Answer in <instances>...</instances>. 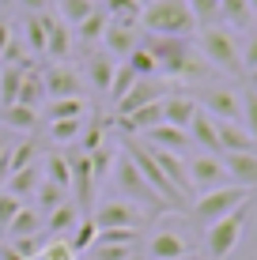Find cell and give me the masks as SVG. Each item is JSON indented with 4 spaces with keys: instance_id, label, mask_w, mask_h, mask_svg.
Returning <instances> with one entry per match:
<instances>
[{
    "instance_id": "obj_1",
    "label": "cell",
    "mask_w": 257,
    "mask_h": 260,
    "mask_svg": "<svg viewBox=\"0 0 257 260\" xmlns=\"http://www.w3.org/2000/svg\"><path fill=\"white\" fill-rule=\"evenodd\" d=\"M140 46L152 53L155 72L170 79H201L205 76V57L197 53L189 38H170V34H140Z\"/></svg>"
},
{
    "instance_id": "obj_2",
    "label": "cell",
    "mask_w": 257,
    "mask_h": 260,
    "mask_svg": "<svg viewBox=\"0 0 257 260\" xmlns=\"http://www.w3.org/2000/svg\"><path fill=\"white\" fill-rule=\"evenodd\" d=\"M140 26L144 34H170V38H189L193 34V15L185 0H148L140 12Z\"/></svg>"
},
{
    "instance_id": "obj_3",
    "label": "cell",
    "mask_w": 257,
    "mask_h": 260,
    "mask_svg": "<svg viewBox=\"0 0 257 260\" xmlns=\"http://www.w3.org/2000/svg\"><path fill=\"white\" fill-rule=\"evenodd\" d=\"M250 208L253 200L238 204L231 215H223L219 222H212L205 230V249H208V260H227L235 253V245L242 241V230H246V219H250Z\"/></svg>"
},
{
    "instance_id": "obj_4",
    "label": "cell",
    "mask_w": 257,
    "mask_h": 260,
    "mask_svg": "<svg viewBox=\"0 0 257 260\" xmlns=\"http://www.w3.org/2000/svg\"><path fill=\"white\" fill-rule=\"evenodd\" d=\"M253 200L250 189H238V185H219V189H208L201 192L197 200H193V219L205 222V226H212V222H219L223 215H231L238 204Z\"/></svg>"
},
{
    "instance_id": "obj_5",
    "label": "cell",
    "mask_w": 257,
    "mask_h": 260,
    "mask_svg": "<svg viewBox=\"0 0 257 260\" xmlns=\"http://www.w3.org/2000/svg\"><path fill=\"white\" fill-rule=\"evenodd\" d=\"M197 53L208 60V64L231 72V76H238V72H242L238 42H235V34L227 30V26H205V30H201V49H197Z\"/></svg>"
},
{
    "instance_id": "obj_6",
    "label": "cell",
    "mask_w": 257,
    "mask_h": 260,
    "mask_svg": "<svg viewBox=\"0 0 257 260\" xmlns=\"http://www.w3.org/2000/svg\"><path fill=\"white\" fill-rule=\"evenodd\" d=\"M125 155L132 158V166L140 170V177L148 181V189H152V192L159 196V200L166 204V208H182V204H185V196H182L178 189H174V185L163 177V170H159V166L152 162V155H148V147H144V143L125 140Z\"/></svg>"
},
{
    "instance_id": "obj_7",
    "label": "cell",
    "mask_w": 257,
    "mask_h": 260,
    "mask_svg": "<svg viewBox=\"0 0 257 260\" xmlns=\"http://www.w3.org/2000/svg\"><path fill=\"white\" fill-rule=\"evenodd\" d=\"M113 185H118V192H121V200H132V204H155V208H166L163 200H159V196L148 189V181L144 177H140V170L132 166V158L125 155V151H121L118 155V162H113Z\"/></svg>"
},
{
    "instance_id": "obj_8",
    "label": "cell",
    "mask_w": 257,
    "mask_h": 260,
    "mask_svg": "<svg viewBox=\"0 0 257 260\" xmlns=\"http://www.w3.org/2000/svg\"><path fill=\"white\" fill-rule=\"evenodd\" d=\"M87 219H91L99 230H136L140 222H144V208L118 196V200H102Z\"/></svg>"
},
{
    "instance_id": "obj_9",
    "label": "cell",
    "mask_w": 257,
    "mask_h": 260,
    "mask_svg": "<svg viewBox=\"0 0 257 260\" xmlns=\"http://www.w3.org/2000/svg\"><path fill=\"white\" fill-rule=\"evenodd\" d=\"M166 94H170V79H163V76H144V79H136V83H132V91L121 98L118 106H113V113H118V117H125V113H132V110H144V106L163 102Z\"/></svg>"
},
{
    "instance_id": "obj_10",
    "label": "cell",
    "mask_w": 257,
    "mask_h": 260,
    "mask_svg": "<svg viewBox=\"0 0 257 260\" xmlns=\"http://www.w3.org/2000/svg\"><path fill=\"white\" fill-rule=\"evenodd\" d=\"M189 189L193 192H208V189H219V185H231L227 181V166H223V155H193L189 162Z\"/></svg>"
},
{
    "instance_id": "obj_11",
    "label": "cell",
    "mask_w": 257,
    "mask_h": 260,
    "mask_svg": "<svg viewBox=\"0 0 257 260\" xmlns=\"http://www.w3.org/2000/svg\"><path fill=\"white\" fill-rule=\"evenodd\" d=\"M197 106L208 113V117H216V121L242 124V102H238V91H231V87H205Z\"/></svg>"
},
{
    "instance_id": "obj_12",
    "label": "cell",
    "mask_w": 257,
    "mask_h": 260,
    "mask_svg": "<svg viewBox=\"0 0 257 260\" xmlns=\"http://www.w3.org/2000/svg\"><path fill=\"white\" fill-rule=\"evenodd\" d=\"M144 147H148V143H144ZM148 155H152V162L163 170L166 181H170L174 189H178L185 200H189L193 189H189V170H185V158H182V155H174V151H163V147H148Z\"/></svg>"
},
{
    "instance_id": "obj_13",
    "label": "cell",
    "mask_w": 257,
    "mask_h": 260,
    "mask_svg": "<svg viewBox=\"0 0 257 260\" xmlns=\"http://www.w3.org/2000/svg\"><path fill=\"white\" fill-rule=\"evenodd\" d=\"M148 256L152 260H185L189 256V241H185L182 230L163 226V230L152 234V241H148Z\"/></svg>"
},
{
    "instance_id": "obj_14",
    "label": "cell",
    "mask_w": 257,
    "mask_h": 260,
    "mask_svg": "<svg viewBox=\"0 0 257 260\" xmlns=\"http://www.w3.org/2000/svg\"><path fill=\"white\" fill-rule=\"evenodd\" d=\"M223 166H227V181H231V185L257 192V151H235V155H223Z\"/></svg>"
},
{
    "instance_id": "obj_15",
    "label": "cell",
    "mask_w": 257,
    "mask_h": 260,
    "mask_svg": "<svg viewBox=\"0 0 257 260\" xmlns=\"http://www.w3.org/2000/svg\"><path fill=\"white\" fill-rule=\"evenodd\" d=\"M140 46V26H129V23H106V30H102V49L110 53L113 60L118 57H129L132 49Z\"/></svg>"
},
{
    "instance_id": "obj_16",
    "label": "cell",
    "mask_w": 257,
    "mask_h": 260,
    "mask_svg": "<svg viewBox=\"0 0 257 260\" xmlns=\"http://www.w3.org/2000/svg\"><path fill=\"white\" fill-rule=\"evenodd\" d=\"M42 83H46V102H53V98H79V72L68 64H53L49 72H42Z\"/></svg>"
},
{
    "instance_id": "obj_17",
    "label": "cell",
    "mask_w": 257,
    "mask_h": 260,
    "mask_svg": "<svg viewBox=\"0 0 257 260\" xmlns=\"http://www.w3.org/2000/svg\"><path fill=\"white\" fill-rule=\"evenodd\" d=\"M144 143L148 147H163V151H174V155H182L185 147H189V132L185 128H174V124H155V128L144 132Z\"/></svg>"
},
{
    "instance_id": "obj_18",
    "label": "cell",
    "mask_w": 257,
    "mask_h": 260,
    "mask_svg": "<svg viewBox=\"0 0 257 260\" xmlns=\"http://www.w3.org/2000/svg\"><path fill=\"white\" fill-rule=\"evenodd\" d=\"M113 68H118V60H113L106 49H91V53H87V79H91V87H95L99 94L110 91Z\"/></svg>"
},
{
    "instance_id": "obj_19",
    "label": "cell",
    "mask_w": 257,
    "mask_h": 260,
    "mask_svg": "<svg viewBox=\"0 0 257 260\" xmlns=\"http://www.w3.org/2000/svg\"><path fill=\"white\" fill-rule=\"evenodd\" d=\"M216 140H219V155H235V151H257V143L250 140V132L242 124L231 121H216Z\"/></svg>"
},
{
    "instance_id": "obj_20",
    "label": "cell",
    "mask_w": 257,
    "mask_h": 260,
    "mask_svg": "<svg viewBox=\"0 0 257 260\" xmlns=\"http://www.w3.org/2000/svg\"><path fill=\"white\" fill-rule=\"evenodd\" d=\"M193 113H197V98H189V94H174V91L163 98V121H166V124H174V128H189Z\"/></svg>"
},
{
    "instance_id": "obj_21",
    "label": "cell",
    "mask_w": 257,
    "mask_h": 260,
    "mask_svg": "<svg viewBox=\"0 0 257 260\" xmlns=\"http://www.w3.org/2000/svg\"><path fill=\"white\" fill-rule=\"evenodd\" d=\"M219 19L227 23V30H250L257 23L250 12V0H219Z\"/></svg>"
},
{
    "instance_id": "obj_22",
    "label": "cell",
    "mask_w": 257,
    "mask_h": 260,
    "mask_svg": "<svg viewBox=\"0 0 257 260\" xmlns=\"http://www.w3.org/2000/svg\"><path fill=\"white\" fill-rule=\"evenodd\" d=\"M38 230H42V215L34 211V204H23L19 215L8 222V234H12V241H15V238H34Z\"/></svg>"
},
{
    "instance_id": "obj_23",
    "label": "cell",
    "mask_w": 257,
    "mask_h": 260,
    "mask_svg": "<svg viewBox=\"0 0 257 260\" xmlns=\"http://www.w3.org/2000/svg\"><path fill=\"white\" fill-rule=\"evenodd\" d=\"M42 98H46V83H42V72L26 68V72H23V83H19V98H15V102H19V106H31V110H38Z\"/></svg>"
},
{
    "instance_id": "obj_24",
    "label": "cell",
    "mask_w": 257,
    "mask_h": 260,
    "mask_svg": "<svg viewBox=\"0 0 257 260\" xmlns=\"http://www.w3.org/2000/svg\"><path fill=\"white\" fill-rule=\"evenodd\" d=\"M46 117H49V121H76V117H87L83 94H79V98H53V102L46 106Z\"/></svg>"
},
{
    "instance_id": "obj_25",
    "label": "cell",
    "mask_w": 257,
    "mask_h": 260,
    "mask_svg": "<svg viewBox=\"0 0 257 260\" xmlns=\"http://www.w3.org/2000/svg\"><path fill=\"white\" fill-rule=\"evenodd\" d=\"M38 181H42V166H34V162H31V166L15 170V174L8 177V192L23 200V196H31L34 189H38Z\"/></svg>"
},
{
    "instance_id": "obj_26",
    "label": "cell",
    "mask_w": 257,
    "mask_h": 260,
    "mask_svg": "<svg viewBox=\"0 0 257 260\" xmlns=\"http://www.w3.org/2000/svg\"><path fill=\"white\" fill-rule=\"evenodd\" d=\"M23 72L26 68L0 64V110H4V106H15V98H19V83H23Z\"/></svg>"
},
{
    "instance_id": "obj_27",
    "label": "cell",
    "mask_w": 257,
    "mask_h": 260,
    "mask_svg": "<svg viewBox=\"0 0 257 260\" xmlns=\"http://www.w3.org/2000/svg\"><path fill=\"white\" fill-rule=\"evenodd\" d=\"M0 121L8 124V128H15V132H31L34 124H38V110H31V106H4L0 110Z\"/></svg>"
},
{
    "instance_id": "obj_28",
    "label": "cell",
    "mask_w": 257,
    "mask_h": 260,
    "mask_svg": "<svg viewBox=\"0 0 257 260\" xmlns=\"http://www.w3.org/2000/svg\"><path fill=\"white\" fill-rule=\"evenodd\" d=\"M42 177H46L49 185H57V189H72V170H68V158L65 155H49L46 162H42Z\"/></svg>"
},
{
    "instance_id": "obj_29",
    "label": "cell",
    "mask_w": 257,
    "mask_h": 260,
    "mask_svg": "<svg viewBox=\"0 0 257 260\" xmlns=\"http://www.w3.org/2000/svg\"><path fill=\"white\" fill-rule=\"evenodd\" d=\"M53 4H57V15L65 26H79L95 12V0H53Z\"/></svg>"
},
{
    "instance_id": "obj_30",
    "label": "cell",
    "mask_w": 257,
    "mask_h": 260,
    "mask_svg": "<svg viewBox=\"0 0 257 260\" xmlns=\"http://www.w3.org/2000/svg\"><path fill=\"white\" fill-rule=\"evenodd\" d=\"M31 200H38V204H34V211H38V215H49L53 208H61V204H65V189H57V185H49L46 177H42L38 189L31 192Z\"/></svg>"
},
{
    "instance_id": "obj_31",
    "label": "cell",
    "mask_w": 257,
    "mask_h": 260,
    "mask_svg": "<svg viewBox=\"0 0 257 260\" xmlns=\"http://www.w3.org/2000/svg\"><path fill=\"white\" fill-rule=\"evenodd\" d=\"M46 53H49V57H57V60H65L68 53H72V38H68V26L61 23V19H53V23H49V34H46Z\"/></svg>"
},
{
    "instance_id": "obj_32",
    "label": "cell",
    "mask_w": 257,
    "mask_h": 260,
    "mask_svg": "<svg viewBox=\"0 0 257 260\" xmlns=\"http://www.w3.org/2000/svg\"><path fill=\"white\" fill-rule=\"evenodd\" d=\"M140 0H106V19L113 23H129V26H140Z\"/></svg>"
},
{
    "instance_id": "obj_33",
    "label": "cell",
    "mask_w": 257,
    "mask_h": 260,
    "mask_svg": "<svg viewBox=\"0 0 257 260\" xmlns=\"http://www.w3.org/2000/svg\"><path fill=\"white\" fill-rule=\"evenodd\" d=\"M136 72H132L129 64H118L113 68V79H110V91H106V98H110V106H118L121 98H125L129 91H132V83H136Z\"/></svg>"
},
{
    "instance_id": "obj_34",
    "label": "cell",
    "mask_w": 257,
    "mask_h": 260,
    "mask_svg": "<svg viewBox=\"0 0 257 260\" xmlns=\"http://www.w3.org/2000/svg\"><path fill=\"white\" fill-rule=\"evenodd\" d=\"M106 23H110V19H106V12H99V8H95V12H91L83 23L76 26V38L83 42V46H95V42H102V30H106Z\"/></svg>"
},
{
    "instance_id": "obj_35",
    "label": "cell",
    "mask_w": 257,
    "mask_h": 260,
    "mask_svg": "<svg viewBox=\"0 0 257 260\" xmlns=\"http://www.w3.org/2000/svg\"><path fill=\"white\" fill-rule=\"evenodd\" d=\"M76 219H79V215H76V204L65 200L61 208H53V211L46 215V226H42V230H49V234H61V230L76 226Z\"/></svg>"
},
{
    "instance_id": "obj_36",
    "label": "cell",
    "mask_w": 257,
    "mask_h": 260,
    "mask_svg": "<svg viewBox=\"0 0 257 260\" xmlns=\"http://www.w3.org/2000/svg\"><path fill=\"white\" fill-rule=\"evenodd\" d=\"M87 162H91V174H95V181H102V177H110L113 162H118V151H113L110 143H102V147H95L91 155H87Z\"/></svg>"
},
{
    "instance_id": "obj_37",
    "label": "cell",
    "mask_w": 257,
    "mask_h": 260,
    "mask_svg": "<svg viewBox=\"0 0 257 260\" xmlns=\"http://www.w3.org/2000/svg\"><path fill=\"white\" fill-rule=\"evenodd\" d=\"M49 15H31L26 19V46L34 53H46V34H49Z\"/></svg>"
},
{
    "instance_id": "obj_38",
    "label": "cell",
    "mask_w": 257,
    "mask_h": 260,
    "mask_svg": "<svg viewBox=\"0 0 257 260\" xmlns=\"http://www.w3.org/2000/svg\"><path fill=\"white\" fill-rule=\"evenodd\" d=\"M76 234L68 238V249H72V253H87V249L95 245V238H99V226H95L91 219H83V222H76Z\"/></svg>"
},
{
    "instance_id": "obj_39",
    "label": "cell",
    "mask_w": 257,
    "mask_h": 260,
    "mask_svg": "<svg viewBox=\"0 0 257 260\" xmlns=\"http://www.w3.org/2000/svg\"><path fill=\"white\" fill-rule=\"evenodd\" d=\"M238 102H242V128L250 132V140L257 143V91L246 87V91L238 94Z\"/></svg>"
},
{
    "instance_id": "obj_40",
    "label": "cell",
    "mask_w": 257,
    "mask_h": 260,
    "mask_svg": "<svg viewBox=\"0 0 257 260\" xmlns=\"http://www.w3.org/2000/svg\"><path fill=\"white\" fill-rule=\"evenodd\" d=\"M79 136H83V117H76V121H49V140L72 143Z\"/></svg>"
},
{
    "instance_id": "obj_41",
    "label": "cell",
    "mask_w": 257,
    "mask_h": 260,
    "mask_svg": "<svg viewBox=\"0 0 257 260\" xmlns=\"http://www.w3.org/2000/svg\"><path fill=\"white\" fill-rule=\"evenodd\" d=\"M136 253V245H113V241H95L91 245V260H129Z\"/></svg>"
},
{
    "instance_id": "obj_42",
    "label": "cell",
    "mask_w": 257,
    "mask_h": 260,
    "mask_svg": "<svg viewBox=\"0 0 257 260\" xmlns=\"http://www.w3.org/2000/svg\"><path fill=\"white\" fill-rule=\"evenodd\" d=\"M125 64H129L132 72H136L140 79H144V76H159V72H155V60H152V53H148L144 46H136V49H132L129 57H125Z\"/></svg>"
},
{
    "instance_id": "obj_43",
    "label": "cell",
    "mask_w": 257,
    "mask_h": 260,
    "mask_svg": "<svg viewBox=\"0 0 257 260\" xmlns=\"http://www.w3.org/2000/svg\"><path fill=\"white\" fill-rule=\"evenodd\" d=\"M26 200H19V196H12V192H0V230H8V222L19 215V208H23Z\"/></svg>"
},
{
    "instance_id": "obj_44",
    "label": "cell",
    "mask_w": 257,
    "mask_h": 260,
    "mask_svg": "<svg viewBox=\"0 0 257 260\" xmlns=\"http://www.w3.org/2000/svg\"><path fill=\"white\" fill-rule=\"evenodd\" d=\"M238 57H242V72L257 64V23L250 26V30H246V42L238 46Z\"/></svg>"
},
{
    "instance_id": "obj_45",
    "label": "cell",
    "mask_w": 257,
    "mask_h": 260,
    "mask_svg": "<svg viewBox=\"0 0 257 260\" xmlns=\"http://www.w3.org/2000/svg\"><path fill=\"white\" fill-rule=\"evenodd\" d=\"M19 4H23V8H26L31 15H42V12L49 8V0H19Z\"/></svg>"
},
{
    "instance_id": "obj_46",
    "label": "cell",
    "mask_w": 257,
    "mask_h": 260,
    "mask_svg": "<svg viewBox=\"0 0 257 260\" xmlns=\"http://www.w3.org/2000/svg\"><path fill=\"white\" fill-rule=\"evenodd\" d=\"M246 87H250V91H257V64L246 68Z\"/></svg>"
},
{
    "instance_id": "obj_47",
    "label": "cell",
    "mask_w": 257,
    "mask_h": 260,
    "mask_svg": "<svg viewBox=\"0 0 257 260\" xmlns=\"http://www.w3.org/2000/svg\"><path fill=\"white\" fill-rule=\"evenodd\" d=\"M8 38H12V30H8V23H0V49L8 46Z\"/></svg>"
},
{
    "instance_id": "obj_48",
    "label": "cell",
    "mask_w": 257,
    "mask_h": 260,
    "mask_svg": "<svg viewBox=\"0 0 257 260\" xmlns=\"http://www.w3.org/2000/svg\"><path fill=\"white\" fill-rule=\"evenodd\" d=\"M250 12H253V19H257V0H250Z\"/></svg>"
},
{
    "instance_id": "obj_49",
    "label": "cell",
    "mask_w": 257,
    "mask_h": 260,
    "mask_svg": "<svg viewBox=\"0 0 257 260\" xmlns=\"http://www.w3.org/2000/svg\"><path fill=\"white\" fill-rule=\"evenodd\" d=\"M129 260H144V256H136V253H132V256H129Z\"/></svg>"
},
{
    "instance_id": "obj_50",
    "label": "cell",
    "mask_w": 257,
    "mask_h": 260,
    "mask_svg": "<svg viewBox=\"0 0 257 260\" xmlns=\"http://www.w3.org/2000/svg\"><path fill=\"white\" fill-rule=\"evenodd\" d=\"M185 260H189V256H185Z\"/></svg>"
}]
</instances>
